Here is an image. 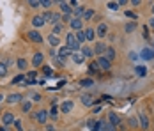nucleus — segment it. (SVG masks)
Returning <instances> with one entry per match:
<instances>
[{
    "label": "nucleus",
    "instance_id": "obj_15",
    "mask_svg": "<svg viewBox=\"0 0 154 131\" xmlns=\"http://www.w3.org/2000/svg\"><path fill=\"white\" fill-rule=\"evenodd\" d=\"M71 60L75 62V64H83V60H85V57L81 55V53H71Z\"/></svg>",
    "mask_w": 154,
    "mask_h": 131
},
{
    "label": "nucleus",
    "instance_id": "obj_42",
    "mask_svg": "<svg viewBox=\"0 0 154 131\" xmlns=\"http://www.w3.org/2000/svg\"><path fill=\"white\" fill-rule=\"evenodd\" d=\"M50 5H52L50 0H41V7H50Z\"/></svg>",
    "mask_w": 154,
    "mask_h": 131
},
{
    "label": "nucleus",
    "instance_id": "obj_8",
    "mask_svg": "<svg viewBox=\"0 0 154 131\" xmlns=\"http://www.w3.org/2000/svg\"><path fill=\"white\" fill-rule=\"evenodd\" d=\"M106 32H108L106 23H99V25H97V30H96L97 37H105V36H106Z\"/></svg>",
    "mask_w": 154,
    "mask_h": 131
},
{
    "label": "nucleus",
    "instance_id": "obj_26",
    "mask_svg": "<svg viewBox=\"0 0 154 131\" xmlns=\"http://www.w3.org/2000/svg\"><path fill=\"white\" fill-rule=\"evenodd\" d=\"M30 108H32V103L30 101H23L21 103V110L23 112H30Z\"/></svg>",
    "mask_w": 154,
    "mask_h": 131
},
{
    "label": "nucleus",
    "instance_id": "obj_51",
    "mask_svg": "<svg viewBox=\"0 0 154 131\" xmlns=\"http://www.w3.org/2000/svg\"><path fill=\"white\" fill-rule=\"evenodd\" d=\"M69 4H71V5H73V7H78V2H76V0H71V2H69Z\"/></svg>",
    "mask_w": 154,
    "mask_h": 131
},
{
    "label": "nucleus",
    "instance_id": "obj_43",
    "mask_svg": "<svg viewBox=\"0 0 154 131\" xmlns=\"http://www.w3.org/2000/svg\"><path fill=\"white\" fill-rule=\"evenodd\" d=\"M14 126H16V130H18V131H21V130H23V128H21V121H18V119L14 121Z\"/></svg>",
    "mask_w": 154,
    "mask_h": 131
},
{
    "label": "nucleus",
    "instance_id": "obj_7",
    "mask_svg": "<svg viewBox=\"0 0 154 131\" xmlns=\"http://www.w3.org/2000/svg\"><path fill=\"white\" fill-rule=\"evenodd\" d=\"M27 36H28V39H30L32 43H43V37H41V34H39L37 30H30Z\"/></svg>",
    "mask_w": 154,
    "mask_h": 131
},
{
    "label": "nucleus",
    "instance_id": "obj_3",
    "mask_svg": "<svg viewBox=\"0 0 154 131\" xmlns=\"http://www.w3.org/2000/svg\"><path fill=\"white\" fill-rule=\"evenodd\" d=\"M14 121H16V119H14V115H13L11 112H7V113L2 115V126H5V128L11 126V124H14Z\"/></svg>",
    "mask_w": 154,
    "mask_h": 131
},
{
    "label": "nucleus",
    "instance_id": "obj_13",
    "mask_svg": "<svg viewBox=\"0 0 154 131\" xmlns=\"http://www.w3.org/2000/svg\"><path fill=\"white\" fill-rule=\"evenodd\" d=\"M60 9H62V13H64V14H71V13H73V9H71V4H69V2H60Z\"/></svg>",
    "mask_w": 154,
    "mask_h": 131
},
{
    "label": "nucleus",
    "instance_id": "obj_55",
    "mask_svg": "<svg viewBox=\"0 0 154 131\" xmlns=\"http://www.w3.org/2000/svg\"><path fill=\"white\" fill-rule=\"evenodd\" d=\"M0 131H7V128L5 126H0Z\"/></svg>",
    "mask_w": 154,
    "mask_h": 131
},
{
    "label": "nucleus",
    "instance_id": "obj_45",
    "mask_svg": "<svg viewBox=\"0 0 154 131\" xmlns=\"http://www.w3.org/2000/svg\"><path fill=\"white\" fill-rule=\"evenodd\" d=\"M126 16H128V18H133V19L136 18V14L135 13H131V11H126Z\"/></svg>",
    "mask_w": 154,
    "mask_h": 131
},
{
    "label": "nucleus",
    "instance_id": "obj_41",
    "mask_svg": "<svg viewBox=\"0 0 154 131\" xmlns=\"http://www.w3.org/2000/svg\"><path fill=\"white\" fill-rule=\"evenodd\" d=\"M99 131H108V122L106 121H101V130Z\"/></svg>",
    "mask_w": 154,
    "mask_h": 131
},
{
    "label": "nucleus",
    "instance_id": "obj_22",
    "mask_svg": "<svg viewBox=\"0 0 154 131\" xmlns=\"http://www.w3.org/2000/svg\"><path fill=\"white\" fill-rule=\"evenodd\" d=\"M140 57L142 58H154V52L153 50H144V52H140Z\"/></svg>",
    "mask_w": 154,
    "mask_h": 131
},
{
    "label": "nucleus",
    "instance_id": "obj_17",
    "mask_svg": "<svg viewBox=\"0 0 154 131\" xmlns=\"http://www.w3.org/2000/svg\"><path fill=\"white\" fill-rule=\"evenodd\" d=\"M103 52H106V46L103 44V43H96V48H94V55H99L101 57V53Z\"/></svg>",
    "mask_w": 154,
    "mask_h": 131
},
{
    "label": "nucleus",
    "instance_id": "obj_6",
    "mask_svg": "<svg viewBox=\"0 0 154 131\" xmlns=\"http://www.w3.org/2000/svg\"><path fill=\"white\" fill-rule=\"evenodd\" d=\"M69 25H71V28H75L76 32L78 30H83V19H80V18H73Z\"/></svg>",
    "mask_w": 154,
    "mask_h": 131
},
{
    "label": "nucleus",
    "instance_id": "obj_53",
    "mask_svg": "<svg viewBox=\"0 0 154 131\" xmlns=\"http://www.w3.org/2000/svg\"><path fill=\"white\" fill-rule=\"evenodd\" d=\"M46 130H48V131H55V128H53V126H48Z\"/></svg>",
    "mask_w": 154,
    "mask_h": 131
},
{
    "label": "nucleus",
    "instance_id": "obj_52",
    "mask_svg": "<svg viewBox=\"0 0 154 131\" xmlns=\"http://www.w3.org/2000/svg\"><path fill=\"white\" fill-rule=\"evenodd\" d=\"M97 112H101V106L99 105H96V108H94V113H97Z\"/></svg>",
    "mask_w": 154,
    "mask_h": 131
},
{
    "label": "nucleus",
    "instance_id": "obj_54",
    "mask_svg": "<svg viewBox=\"0 0 154 131\" xmlns=\"http://www.w3.org/2000/svg\"><path fill=\"white\" fill-rule=\"evenodd\" d=\"M149 25H151V27H153V28H154V18L151 19V21H149Z\"/></svg>",
    "mask_w": 154,
    "mask_h": 131
},
{
    "label": "nucleus",
    "instance_id": "obj_34",
    "mask_svg": "<svg viewBox=\"0 0 154 131\" xmlns=\"http://www.w3.org/2000/svg\"><path fill=\"white\" fill-rule=\"evenodd\" d=\"M108 9L110 11H117L119 9V2H108Z\"/></svg>",
    "mask_w": 154,
    "mask_h": 131
},
{
    "label": "nucleus",
    "instance_id": "obj_44",
    "mask_svg": "<svg viewBox=\"0 0 154 131\" xmlns=\"http://www.w3.org/2000/svg\"><path fill=\"white\" fill-rule=\"evenodd\" d=\"M129 126H131V128H136V126H138L136 119H129Z\"/></svg>",
    "mask_w": 154,
    "mask_h": 131
},
{
    "label": "nucleus",
    "instance_id": "obj_12",
    "mask_svg": "<svg viewBox=\"0 0 154 131\" xmlns=\"http://www.w3.org/2000/svg\"><path fill=\"white\" fill-rule=\"evenodd\" d=\"M57 115H58L57 99H53V101H52V112H50V117H52V121H57Z\"/></svg>",
    "mask_w": 154,
    "mask_h": 131
},
{
    "label": "nucleus",
    "instance_id": "obj_19",
    "mask_svg": "<svg viewBox=\"0 0 154 131\" xmlns=\"http://www.w3.org/2000/svg\"><path fill=\"white\" fill-rule=\"evenodd\" d=\"M85 39H87V41H94V39H96V30H94V28H87V30H85Z\"/></svg>",
    "mask_w": 154,
    "mask_h": 131
},
{
    "label": "nucleus",
    "instance_id": "obj_1",
    "mask_svg": "<svg viewBox=\"0 0 154 131\" xmlns=\"http://www.w3.org/2000/svg\"><path fill=\"white\" fill-rule=\"evenodd\" d=\"M66 43H67V48H69V52H71V53H76L78 50H81V44L76 41V36H75V34H71V32L66 36Z\"/></svg>",
    "mask_w": 154,
    "mask_h": 131
},
{
    "label": "nucleus",
    "instance_id": "obj_11",
    "mask_svg": "<svg viewBox=\"0 0 154 131\" xmlns=\"http://www.w3.org/2000/svg\"><path fill=\"white\" fill-rule=\"evenodd\" d=\"M138 121H140L142 130H147V128H149V119H147V115H145V113H140V115H138Z\"/></svg>",
    "mask_w": 154,
    "mask_h": 131
},
{
    "label": "nucleus",
    "instance_id": "obj_49",
    "mask_svg": "<svg viewBox=\"0 0 154 131\" xmlns=\"http://www.w3.org/2000/svg\"><path fill=\"white\" fill-rule=\"evenodd\" d=\"M32 99H34V101H41V96H39V94H32Z\"/></svg>",
    "mask_w": 154,
    "mask_h": 131
},
{
    "label": "nucleus",
    "instance_id": "obj_27",
    "mask_svg": "<svg viewBox=\"0 0 154 131\" xmlns=\"http://www.w3.org/2000/svg\"><path fill=\"white\" fill-rule=\"evenodd\" d=\"M92 16H94V11H92V9H87V11H85V14H83V21H89Z\"/></svg>",
    "mask_w": 154,
    "mask_h": 131
},
{
    "label": "nucleus",
    "instance_id": "obj_14",
    "mask_svg": "<svg viewBox=\"0 0 154 131\" xmlns=\"http://www.w3.org/2000/svg\"><path fill=\"white\" fill-rule=\"evenodd\" d=\"M44 23H46V21H44V18H43V16H34V18H32V25H34L36 28L43 27Z\"/></svg>",
    "mask_w": 154,
    "mask_h": 131
},
{
    "label": "nucleus",
    "instance_id": "obj_24",
    "mask_svg": "<svg viewBox=\"0 0 154 131\" xmlns=\"http://www.w3.org/2000/svg\"><path fill=\"white\" fill-rule=\"evenodd\" d=\"M48 41H50V44H52V46H58V44H60V41H58V37L55 36V34H50Z\"/></svg>",
    "mask_w": 154,
    "mask_h": 131
},
{
    "label": "nucleus",
    "instance_id": "obj_35",
    "mask_svg": "<svg viewBox=\"0 0 154 131\" xmlns=\"http://www.w3.org/2000/svg\"><path fill=\"white\" fill-rule=\"evenodd\" d=\"M28 5H30V7H34V9H37V7H41V2H39V0H30V2H28Z\"/></svg>",
    "mask_w": 154,
    "mask_h": 131
},
{
    "label": "nucleus",
    "instance_id": "obj_33",
    "mask_svg": "<svg viewBox=\"0 0 154 131\" xmlns=\"http://www.w3.org/2000/svg\"><path fill=\"white\" fill-rule=\"evenodd\" d=\"M5 73H7V64L0 62V76H5Z\"/></svg>",
    "mask_w": 154,
    "mask_h": 131
},
{
    "label": "nucleus",
    "instance_id": "obj_25",
    "mask_svg": "<svg viewBox=\"0 0 154 131\" xmlns=\"http://www.w3.org/2000/svg\"><path fill=\"white\" fill-rule=\"evenodd\" d=\"M106 58H108L110 62H112V60L115 58V50H114L112 46H110V48H106Z\"/></svg>",
    "mask_w": 154,
    "mask_h": 131
},
{
    "label": "nucleus",
    "instance_id": "obj_46",
    "mask_svg": "<svg viewBox=\"0 0 154 131\" xmlns=\"http://www.w3.org/2000/svg\"><path fill=\"white\" fill-rule=\"evenodd\" d=\"M62 19H64V21H69V23H71V14H64V16H62Z\"/></svg>",
    "mask_w": 154,
    "mask_h": 131
},
{
    "label": "nucleus",
    "instance_id": "obj_10",
    "mask_svg": "<svg viewBox=\"0 0 154 131\" xmlns=\"http://www.w3.org/2000/svg\"><path fill=\"white\" fill-rule=\"evenodd\" d=\"M81 103H83L85 106H92V105H94V97H92L90 94H83V96H81Z\"/></svg>",
    "mask_w": 154,
    "mask_h": 131
},
{
    "label": "nucleus",
    "instance_id": "obj_48",
    "mask_svg": "<svg viewBox=\"0 0 154 131\" xmlns=\"http://www.w3.org/2000/svg\"><path fill=\"white\" fill-rule=\"evenodd\" d=\"M36 78V71H28V80H34Z\"/></svg>",
    "mask_w": 154,
    "mask_h": 131
},
{
    "label": "nucleus",
    "instance_id": "obj_23",
    "mask_svg": "<svg viewBox=\"0 0 154 131\" xmlns=\"http://www.w3.org/2000/svg\"><path fill=\"white\" fill-rule=\"evenodd\" d=\"M75 36H76V41H78V43H80V44L87 41V39H85V32H83V30H78V32H76V34H75Z\"/></svg>",
    "mask_w": 154,
    "mask_h": 131
},
{
    "label": "nucleus",
    "instance_id": "obj_37",
    "mask_svg": "<svg viewBox=\"0 0 154 131\" xmlns=\"http://www.w3.org/2000/svg\"><path fill=\"white\" fill-rule=\"evenodd\" d=\"M60 19H62V16H60V14H53L52 23H53V25H60Z\"/></svg>",
    "mask_w": 154,
    "mask_h": 131
},
{
    "label": "nucleus",
    "instance_id": "obj_5",
    "mask_svg": "<svg viewBox=\"0 0 154 131\" xmlns=\"http://www.w3.org/2000/svg\"><path fill=\"white\" fill-rule=\"evenodd\" d=\"M43 60H44V55H43L41 52H37V53H34V57H32V66H34V67H41Z\"/></svg>",
    "mask_w": 154,
    "mask_h": 131
},
{
    "label": "nucleus",
    "instance_id": "obj_57",
    "mask_svg": "<svg viewBox=\"0 0 154 131\" xmlns=\"http://www.w3.org/2000/svg\"><path fill=\"white\" fill-rule=\"evenodd\" d=\"M2 99H4V96H2V94H0V101H2Z\"/></svg>",
    "mask_w": 154,
    "mask_h": 131
},
{
    "label": "nucleus",
    "instance_id": "obj_16",
    "mask_svg": "<svg viewBox=\"0 0 154 131\" xmlns=\"http://www.w3.org/2000/svg\"><path fill=\"white\" fill-rule=\"evenodd\" d=\"M71 110H73V101H64L62 106H60V112L67 113V112H71Z\"/></svg>",
    "mask_w": 154,
    "mask_h": 131
},
{
    "label": "nucleus",
    "instance_id": "obj_28",
    "mask_svg": "<svg viewBox=\"0 0 154 131\" xmlns=\"http://www.w3.org/2000/svg\"><path fill=\"white\" fill-rule=\"evenodd\" d=\"M89 71H90V73H99V71H101L99 66H97V62H92V64L89 66Z\"/></svg>",
    "mask_w": 154,
    "mask_h": 131
},
{
    "label": "nucleus",
    "instance_id": "obj_30",
    "mask_svg": "<svg viewBox=\"0 0 154 131\" xmlns=\"http://www.w3.org/2000/svg\"><path fill=\"white\" fill-rule=\"evenodd\" d=\"M16 66H18L19 69H25V67H27V60H25V58H18Z\"/></svg>",
    "mask_w": 154,
    "mask_h": 131
},
{
    "label": "nucleus",
    "instance_id": "obj_2",
    "mask_svg": "<svg viewBox=\"0 0 154 131\" xmlns=\"http://www.w3.org/2000/svg\"><path fill=\"white\" fill-rule=\"evenodd\" d=\"M97 66H99V69L101 71H110V67H112V62L106 58V57H97Z\"/></svg>",
    "mask_w": 154,
    "mask_h": 131
},
{
    "label": "nucleus",
    "instance_id": "obj_29",
    "mask_svg": "<svg viewBox=\"0 0 154 131\" xmlns=\"http://www.w3.org/2000/svg\"><path fill=\"white\" fill-rule=\"evenodd\" d=\"M135 28H136V23H135V21H131V23H128V25H126V32H128V34H129V32H133Z\"/></svg>",
    "mask_w": 154,
    "mask_h": 131
},
{
    "label": "nucleus",
    "instance_id": "obj_39",
    "mask_svg": "<svg viewBox=\"0 0 154 131\" xmlns=\"http://www.w3.org/2000/svg\"><path fill=\"white\" fill-rule=\"evenodd\" d=\"M43 18H44V21H50V23H52L53 14H52V13H44V14H43Z\"/></svg>",
    "mask_w": 154,
    "mask_h": 131
},
{
    "label": "nucleus",
    "instance_id": "obj_20",
    "mask_svg": "<svg viewBox=\"0 0 154 131\" xmlns=\"http://www.w3.org/2000/svg\"><path fill=\"white\" fill-rule=\"evenodd\" d=\"M81 55L85 57V58H87V57H94V48L83 46V48H81Z\"/></svg>",
    "mask_w": 154,
    "mask_h": 131
},
{
    "label": "nucleus",
    "instance_id": "obj_47",
    "mask_svg": "<svg viewBox=\"0 0 154 131\" xmlns=\"http://www.w3.org/2000/svg\"><path fill=\"white\" fill-rule=\"evenodd\" d=\"M94 124H96L94 121H89V122H87V128H89V130L92 131V128H94Z\"/></svg>",
    "mask_w": 154,
    "mask_h": 131
},
{
    "label": "nucleus",
    "instance_id": "obj_32",
    "mask_svg": "<svg viewBox=\"0 0 154 131\" xmlns=\"http://www.w3.org/2000/svg\"><path fill=\"white\" fill-rule=\"evenodd\" d=\"M145 73H147V71H145V67H144V66H136V75L145 76Z\"/></svg>",
    "mask_w": 154,
    "mask_h": 131
},
{
    "label": "nucleus",
    "instance_id": "obj_9",
    "mask_svg": "<svg viewBox=\"0 0 154 131\" xmlns=\"http://www.w3.org/2000/svg\"><path fill=\"white\" fill-rule=\"evenodd\" d=\"M108 122L114 124V126H119V124H120V119H119V115H117L115 112H110L108 113Z\"/></svg>",
    "mask_w": 154,
    "mask_h": 131
},
{
    "label": "nucleus",
    "instance_id": "obj_21",
    "mask_svg": "<svg viewBox=\"0 0 154 131\" xmlns=\"http://www.w3.org/2000/svg\"><path fill=\"white\" fill-rule=\"evenodd\" d=\"M73 14H75V18H83V14H85V7H76L75 11H73Z\"/></svg>",
    "mask_w": 154,
    "mask_h": 131
},
{
    "label": "nucleus",
    "instance_id": "obj_31",
    "mask_svg": "<svg viewBox=\"0 0 154 131\" xmlns=\"http://www.w3.org/2000/svg\"><path fill=\"white\" fill-rule=\"evenodd\" d=\"M23 78H25L23 75H18V76H14V78H13V83H14V85H16V83H23V82H25Z\"/></svg>",
    "mask_w": 154,
    "mask_h": 131
},
{
    "label": "nucleus",
    "instance_id": "obj_56",
    "mask_svg": "<svg viewBox=\"0 0 154 131\" xmlns=\"http://www.w3.org/2000/svg\"><path fill=\"white\" fill-rule=\"evenodd\" d=\"M151 11H153V14H154V4H153V7H151Z\"/></svg>",
    "mask_w": 154,
    "mask_h": 131
},
{
    "label": "nucleus",
    "instance_id": "obj_18",
    "mask_svg": "<svg viewBox=\"0 0 154 131\" xmlns=\"http://www.w3.org/2000/svg\"><path fill=\"white\" fill-rule=\"evenodd\" d=\"M19 101H21V96L19 94H9L7 96V103H11V105L13 103H19Z\"/></svg>",
    "mask_w": 154,
    "mask_h": 131
},
{
    "label": "nucleus",
    "instance_id": "obj_4",
    "mask_svg": "<svg viewBox=\"0 0 154 131\" xmlns=\"http://www.w3.org/2000/svg\"><path fill=\"white\" fill-rule=\"evenodd\" d=\"M34 119L37 121L39 124H44V122L48 121V112H46V110H39V112L34 113Z\"/></svg>",
    "mask_w": 154,
    "mask_h": 131
},
{
    "label": "nucleus",
    "instance_id": "obj_50",
    "mask_svg": "<svg viewBox=\"0 0 154 131\" xmlns=\"http://www.w3.org/2000/svg\"><path fill=\"white\" fill-rule=\"evenodd\" d=\"M108 131H117V128L114 126V124H110V122H108Z\"/></svg>",
    "mask_w": 154,
    "mask_h": 131
},
{
    "label": "nucleus",
    "instance_id": "obj_40",
    "mask_svg": "<svg viewBox=\"0 0 154 131\" xmlns=\"http://www.w3.org/2000/svg\"><path fill=\"white\" fill-rule=\"evenodd\" d=\"M60 32H62V25H53V32H52V34L57 36V34H60Z\"/></svg>",
    "mask_w": 154,
    "mask_h": 131
},
{
    "label": "nucleus",
    "instance_id": "obj_38",
    "mask_svg": "<svg viewBox=\"0 0 154 131\" xmlns=\"http://www.w3.org/2000/svg\"><path fill=\"white\" fill-rule=\"evenodd\" d=\"M92 83H94L92 80H81V82H80V85H81V87H90Z\"/></svg>",
    "mask_w": 154,
    "mask_h": 131
},
{
    "label": "nucleus",
    "instance_id": "obj_36",
    "mask_svg": "<svg viewBox=\"0 0 154 131\" xmlns=\"http://www.w3.org/2000/svg\"><path fill=\"white\" fill-rule=\"evenodd\" d=\"M43 73H44L46 76H50V78L53 76V73H52V67H48V66H44V67H43Z\"/></svg>",
    "mask_w": 154,
    "mask_h": 131
}]
</instances>
